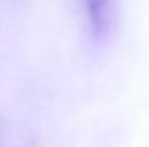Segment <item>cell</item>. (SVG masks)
I'll return each mask as SVG.
<instances>
[{
    "instance_id": "6da1fadb",
    "label": "cell",
    "mask_w": 149,
    "mask_h": 147,
    "mask_svg": "<svg viewBox=\"0 0 149 147\" xmlns=\"http://www.w3.org/2000/svg\"><path fill=\"white\" fill-rule=\"evenodd\" d=\"M87 26L95 42H106L115 25V0H83Z\"/></svg>"
}]
</instances>
